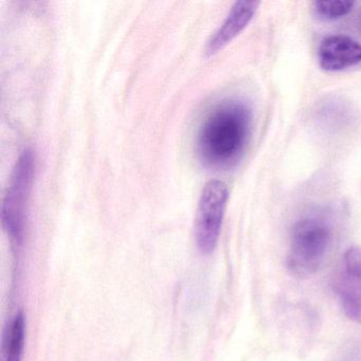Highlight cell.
<instances>
[{"label": "cell", "instance_id": "1", "mask_svg": "<svg viewBox=\"0 0 361 361\" xmlns=\"http://www.w3.org/2000/svg\"><path fill=\"white\" fill-rule=\"evenodd\" d=\"M252 111L240 100L217 104L200 124L197 151L207 166L228 169L235 166L250 139Z\"/></svg>", "mask_w": 361, "mask_h": 361}, {"label": "cell", "instance_id": "2", "mask_svg": "<svg viewBox=\"0 0 361 361\" xmlns=\"http://www.w3.org/2000/svg\"><path fill=\"white\" fill-rule=\"evenodd\" d=\"M333 240V225L322 215H307L295 221L287 255L290 274L300 279L316 274L324 264Z\"/></svg>", "mask_w": 361, "mask_h": 361}, {"label": "cell", "instance_id": "3", "mask_svg": "<svg viewBox=\"0 0 361 361\" xmlns=\"http://www.w3.org/2000/svg\"><path fill=\"white\" fill-rule=\"evenodd\" d=\"M35 176V155L32 149H24L14 166L1 212L4 228L16 246L24 242Z\"/></svg>", "mask_w": 361, "mask_h": 361}, {"label": "cell", "instance_id": "4", "mask_svg": "<svg viewBox=\"0 0 361 361\" xmlns=\"http://www.w3.org/2000/svg\"><path fill=\"white\" fill-rule=\"evenodd\" d=\"M229 191L227 185L212 179L204 185L198 202L195 219V238L204 255L213 252L221 235Z\"/></svg>", "mask_w": 361, "mask_h": 361}, {"label": "cell", "instance_id": "5", "mask_svg": "<svg viewBox=\"0 0 361 361\" xmlns=\"http://www.w3.org/2000/svg\"><path fill=\"white\" fill-rule=\"evenodd\" d=\"M336 295L345 316L361 323V248L344 252L334 283Z\"/></svg>", "mask_w": 361, "mask_h": 361}, {"label": "cell", "instance_id": "6", "mask_svg": "<svg viewBox=\"0 0 361 361\" xmlns=\"http://www.w3.org/2000/svg\"><path fill=\"white\" fill-rule=\"evenodd\" d=\"M318 62L329 73L357 66L361 63V44L346 35H329L319 46Z\"/></svg>", "mask_w": 361, "mask_h": 361}, {"label": "cell", "instance_id": "7", "mask_svg": "<svg viewBox=\"0 0 361 361\" xmlns=\"http://www.w3.org/2000/svg\"><path fill=\"white\" fill-rule=\"evenodd\" d=\"M259 6L257 1H238L234 4L223 24L207 42L206 54L212 56L233 41L252 20Z\"/></svg>", "mask_w": 361, "mask_h": 361}, {"label": "cell", "instance_id": "8", "mask_svg": "<svg viewBox=\"0 0 361 361\" xmlns=\"http://www.w3.org/2000/svg\"><path fill=\"white\" fill-rule=\"evenodd\" d=\"M26 323L25 316L20 312L8 325L4 335V361H22L24 353Z\"/></svg>", "mask_w": 361, "mask_h": 361}, {"label": "cell", "instance_id": "9", "mask_svg": "<svg viewBox=\"0 0 361 361\" xmlns=\"http://www.w3.org/2000/svg\"><path fill=\"white\" fill-rule=\"evenodd\" d=\"M354 1L350 0H334V1H316L314 10L317 16L326 20H339L350 13L354 8Z\"/></svg>", "mask_w": 361, "mask_h": 361}, {"label": "cell", "instance_id": "10", "mask_svg": "<svg viewBox=\"0 0 361 361\" xmlns=\"http://www.w3.org/2000/svg\"><path fill=\"white\" fill-rule=\"evenodd\" d=\"M338 361H361V344L346 350Z\"/></svg>", "mask_w": 361, "mask_h": 361}, {"label": "cell", "instance_id": "11", "mask_svg": "<svg viewBox=\"0 0 361 361\" xmlns=\"http://www.w3.org/2000/svg\"><path fill=\"white\" fill-rule=\"evenodd\" d=\"M360 24H361V16H360Z\"/></svg>", "mask_w": 361, "mask_h": 361}]
</instances>
